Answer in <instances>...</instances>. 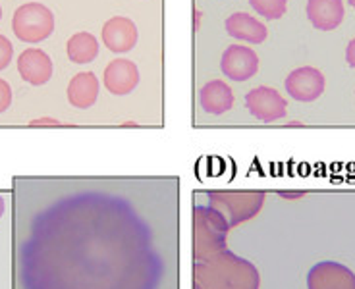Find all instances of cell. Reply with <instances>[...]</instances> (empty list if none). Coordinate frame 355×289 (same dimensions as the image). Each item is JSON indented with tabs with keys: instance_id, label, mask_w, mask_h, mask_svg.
<instances>
[{
	"instance_id": "1",
	"label": "cell",
	"mask_w": 355,
	"mask_h": 289,
	"mask_svg": "<svg viewBox=\"0 0 355 289\" xmlns=\"http://www.w3.org/2000/svg\"><path fill=\"white\" fill-rule=\"evenodd\" d=\"M14 35L24 43H41L53 35L54 16L51 10L39 2H27L14 12L12 18Z\"/></svg>"
},
{
	"instance_id": "2",
	"label": "cell",
	"mask_w": 355,
	"mask_h": 289,
	"mask_svg": "<svg viewBox=\"0 0 355 289\" xmlns=\"http://www.w3.org/2000/svg\"><path fill=\"white\" fill-rule=\"evenodd\" d=\"M245 106H248L249 114L255 116L259 122H276V120H282L286 118V98L272 87H261L249 91L245 96Z\"/></svg>"
},
{
	"instance_id": "3",
	"label": "cell",
	"mask_w": 355,
	"mask_h": 289,
	"mask_svg": "<svg viewBox=\"0 0 355 289\" xmlns=\"http://www.w3.org/2000/svg\"><path fill=\"white\" fill-rule=\"evenodd\" d=\"M220 71L232 81H248L259 71V56L249 46L230 44L220 58Z\"/></svg>"
},
{
	"instance_id": "4",
	"label": "cell",
	"mask_w": 355,
	"mask_h": 289,
	"mask_svg": "<svg viewBox=\"0 0 355 289\" xmlns=\"http://www.w3.org/2000/svg\"><path fill=\"white\" fill-rule=\"evenodd\" d=\"M286 91L288 95L300 103H313L324 91V76L317 68H297L286 78Z\"/></svg>"
},
{
	"instance_id": "5",
	"label": "cell",
	"mask_w": 355,
	"mask_h": 289,
	"mask_svg": "<svg viewBox=\"0 0 355 289\" xmlns=\"http://www.w3.org/2000/svg\"><path fill=\"white\" fill-rule=\"evenodd\" d=\"M103 43L110 53L124 54L130 53L133 46L137 44V27L130 18L116 16L110 18L103 26Z\"/></svg>"
},
{
	"instance_id": "6",
	"label": "cell",
	"mask_w": 355,
	"mask_h": 289,
	"mask_svg": "<svg viewBox=\"0 0 355 289\" xmlns=\"http://www.w3.org/2000/svg\"><path fill=\"white\" fill-rule=\"evenodd\" d=\"M105 87L112 93V95L124 96L130 95L133 89L139 83V70L132 60L128 58H116L107 66L105 76Z\"/></svg>"
},
{
	"instance_id": "7",
	"label": "cell",
	"mask_w": 355,
	"mask_h": 289,
	"mask_svg": "<svg viewBox=\"0 0 355 289\" xmlns=\"http://www.w3.org/2000/svg\"><path fill=\"white\" fill-rule=\"evenodd\" d=\"M53 60L51 56L41 51V49H27L19 54L18 71L21 79L31 85H44L49 79L53 78Z\"/></svg>"
},
{
	"instance_id": "8",
	"label": "cell",
	"mask_w": 355,
	"mask_h": 289,
	"mask_svg": "<svg viewBox=\"0 0 355 289\" xmlns=\"http://www.w3.org/2000/svg\"><path fill=\"white\" fill-rule=\"evenodd\" d=\"M199 105L207 114L220 116L228 112L234 106V93H232L230 85L220 79H213V81L205 83L199 91Z\"/></svg>"
},
{
	"instance_id": "9",
	"label": "cell",
	"mask_w": 355,
	"mask_h": 289,
	"mask_svg": "<svg viewBox=\"0 0 355 289\" xmlns=\"http://www.w3.org/2000/svg\"><path fill=\"white\" fill-rule=\"evenodd\" d=\"M307 18L320 31H332L344 19V4L342 0H309Z\"/></svg>"
},
{
	"instance_id": "10",
	"label": "cell",
	"mask_w": 355,
	"mask_h": 289,
	"mask_svg": "<svg viewBox=\"0 0 355 289\" xmlns=\"http://www.w3.org/2000/svg\"><path fill=\"white\" fill-rule=\"evenodd\" d=\"M226 31L234 39H240L245 43L261 44L268 37V29L265 24H261L253 16L245 12H236L226 19Z\"/></svg>"
},
{
	"instance_id": "11",
	"label": "cell",
	"mask_w": 355,
	"mask_h": 289,
	"mask_svg": "<svg viewBox=\"0 0 355 289\" xmlns=\"http://www.w3.org/2000/svg\"><path fill=\"white\" fill-rule=\"evenodd\" d=\"M101 83L97 76L93 71H81L78 76H73L68 85V100L76 108H89L97 103Z\"/></svg>"
},
{
	"instance_id": "12",
	"label": "cell",
	"mask_w": 355,
	"mask_h": 289,
	"mask_svg": "<svg viewBox=\"0 0 355 289\" xmlns=\"http://www.w3.org/2000/svg\"><path fill=\"white\" fill-rule=\"evenodd\" d=\"M66 54L73 64H89L98 56V41L87 31H81L70 37L66 44Z\"/></svg>"
},
{
	"instance_id": "13",
	"label": "cell",
	"mask_w": 355,
	"mask_h": 289,
	"mask_svg": "<svg viewBox=\"0 0 355 289\" xmlns=\"http://www.w3.org/2000/svg\"><path fill=\"white\" fill-rule=\"evenodd\" d=\"M249 6L265 19H280L288 10V0H249Z\"/></svg>"
},
{
	"instance_id": "14",
	"label": "cell",
	"mask_w": 355,
	"mask_h": 289,
	"mask_svg": "<svg viewBox=\"0 0 355 289\" xmlns=\"http://www.w3.org/2000/svg\"><path fill=\"white\" fill-rule=\"evenodd\" d=\"M12 56H14V46L8 41V37L0 35V71L8 68Z\"/></svg>"
},
{
	"instance_id": "15",
	"label": "cell",
	"mask_w": 355,
	"mask_h": 289,
	"mask_svg": "<svg viewBox=\"0 0 355 289\" xmlns=\"http://www.w3.org/2000/svg\"><path fill=\"white\" fill-rule=\"evenodd\" d=\"M12 105V87L4 79H0V114L6 112Z\"/></svg>"
},
{
	"instance_id": "16",
	"label": "cell",
	"mask_w": 355,
	"mask_h": 289,
	"mask_svg": "<svg viewBox=\"0 0 355 289\" xmlns=\"http://www.w3.org/2000/svg\"><path fill=\"white\" fill-rule=\"evenodd\" d=\"M346 60H347V64H349V68H354L355 70V37L352 39V41H349V44H347Z\"/></svg>"
},
{
	"instance_id": "17",
	"label": "cell",
	"mask_w": 355,
	"mask_h": 289,
	"mask_svg": "<svg viewBox=\"0 0 355 289\" xmlns=\"http://www.w3.org/2000/svg\"><path fill=\"white\" fill-rule=\"evenodd\" d=\"M193 16H196V31H199V27H201V18H203V14H201V10L193 8Z\"/></svg>"
},
{
	"instance_id": "18",
	"label": "cell",
	"mask_w": 355,
	"mask_h": 289,
	"mask_svg": "<svg viewBox=\"0 0 355 289\" xmlns=\"http://www.w3.org/2000/svg\"><path fill=\"white\" fill-rule=\"evenodd\" d=\"M6 211V202H4V197L0 195V218H2V214Z\"/></svg>"
},
{
	"instance_id": "19",
	"label": "cell",
	"mask_w": 355,
	"mask_h": 289,
	"mask_svg": "<svg viewBox=\"0 0 355 289\" xmlns=\"http://www.w3.org/2000/svg\"><path fill=\"white\" fill-rule=\"evenodd\" d=\"M33 123H58V122H56V120H46V118H44V120H35Z\"/></svg>"
},
{
	"instance_id": "20",
	"label": "cell",
	"mask_w": 355,
	"mask_h": 289,
	"mask_svg": "<svg viewBox=\"0 0 355 289\" xmlns=\"http://www.w3.org/2000/svg\"><path fill=\"white\" fill-rule=\"evenodd\" d=\"M347 2H349V6H354L355 8V0H347Z\"/></svg>"
},
{
	"instance_id": "21",
	"label": "cell",
	"mask_w": 355,
	"mask_h": 289,
	"mask_svg": "<svg viewBox=\"0 0 355 289\" xmlns=\"http://www.w3.org/2000/svg\"><path fill=\"white\" fill-rule=\"evenodd\" d=\"M0 18H2V8H0Z\"/></svg>"
}]
</instances>
